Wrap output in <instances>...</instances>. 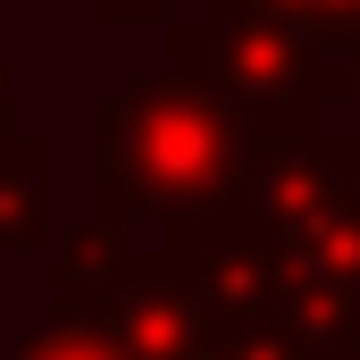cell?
<instances>
[{"mask_svg":"<svg viewBox=\"0 0 360 360\" xmlns=\"http://www.w3.org/2000/svg\"><path fill=\"white\" fill-rule=\"evenodd\" d=\"M8 360H126L101 327H84V319H59V327H42V335H25Z\"/></svg>","mask_w":360,"mask_h":360,"instance_id":"6da1fadb","label":"cell"},{"mask_svg":"<svg viewBox=\"0 0 360 360\" xmlns=\"http://www.w3.org/2000/svg\"><path fill=\"white\" fill-rule=\"evenodd\" d=\"M193 360H302V344H293V335H276L269 319H260V327H218Z\"/></svg>","mask_w":360,"mask_h":360,"instance_id":"7a4b0ae2","label":"cell"}]
</instances>
